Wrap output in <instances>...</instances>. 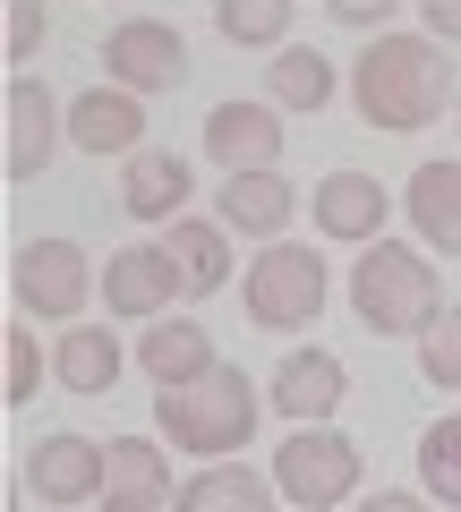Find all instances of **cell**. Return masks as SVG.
Returning a JSON list of instances; mask_svg holds the SVG:
<instances>
[{
    "label": "cell",
    "instance_id": "cell-1",
    "mask_svg": "<svg viewBox=\"0 0 461 512\" xmlns=\"http://www.w3.org/2000/svg\"><path fill=\"white\" fill-rule=\"evenodd\" d=\"M351 103L368 128L385 137H410V128L444 120V52L436 35H376L368 60L351 69Z\"/></svg>",
    "mask_w": 461,
    "mask_h": 512
},
{
    "label": "cell",
    "instance_id": "cell-2",
    "mask_svg": "<svg viewBox=\"0 0 461 512\" xmlns=\"http://www.w3.org/2000/svg\"><path fill=\"white\" fill-rule=\"evenodd\" d=\"M154 419H163V436L180 444V453H205V461H222V453H240L248 436H257V384L240 376V367H205V376H188V384H154Z\"/></svg>",
    "mask_w": 461,
    "mask_h": 512
},
{
    "label": "cell",
    "instance_id": "cell-3",
    "mask_svg": "<svg viewBox=\"0 0 461 512\" xmlns=\"http://www.w3.org/2000/svg\"><path fill=\"white\" fill-rule=\"evenodd\" d=\"M351 308L368 333H427V316L444 308L436 274H427L419 248H393V239H368V256L351 265Z\"/></svg>",
    "mask_w": 461,
    "mask_h": 512
},
{
    "label": "cell",
    "instance_id": "cell-4",
    "mask_svg": "<svg viewBox=\"0 0 461 512\" xmlns=\"http://www.w3.org/2000/svg\"><path fill=\"white\" fill-rule=\"evenodd\" d=\"M274 487H282V504H299V512L351 504L359 495V444L333 436L325 419H299L291 436H282V453H274Z\"/></svg>",
    "mask_w": 461,
    "mask_h": 512
},
{
    "label": "cell",
    "instance_id": "cell-5",
    "mask_svg": "<svg viewBox=\"0 0 461 512\" xmlns=\"http://www.w3.org/2000/svg\"><path fill=\"white\" fill-rule=\"evenodd\" d=\"M240 299H248V325H265V333L316 325V308H325V256H316V248H291V239H274V248L248 265Z\"/></svg>",
    "mask_w": 461,
    "mask_h": 512
},
{
    "label": "cell",
    "instance_id": "cell-6",
    "mask_svg": "<svg viewBox=\"0 0 461 512\" xmlns=\"http://www.w3.org/2000/svg\"><path fill=\"white\" fill-rule=\"evenodd\" d=\"M9 291H18L26 316H77L86 291H94L86 248H77V239H26V248L9 256Z\"/></svg>",
    "mask_w": 461,
    "mask_h": 512
},
{
    "label": "cell",
    "instance_id": "cell-7",
    "mask_svg": "<svg viewBox=\"0 0 461 512\" xmlns=\"http://www.w3.org/2000/svg\"><path fill=\"white\" fill-rule=\"evenodd\" d=\"M103 69L129 94H163V86L188 77V43H180V26H163V18H129V26L103 35Z\"/></svg>",
    "mask_w": 461,
    "mask_h": 512
},
{
    "label": "cell",
    "instance_id": "cell-8",
    "mask_svg": "<svg viewBox=\"0 0 461 512\" xmlns=\"http://www.w3.org/2000/svg\"><path fill=\"white\" fill-rule=\"evenodd\" d=\"M0 120H9L0 171H9V180H43V163H52V146H60V103L43 94V77H9Z\"/></svg>",
    "mask_w": 461,
    "mask_h": 512
},
{
    "label": "cell",
    "instance_id": "cell-9",
    "mask_svg": "<svg viewBox=\"0 0 461 512\" xmlns=\"http://www.w3.org/2000/svg\"><path fill=\"white\" fill-rule=\"evenodd\" d=\"M103 504L111 512H171V504H180V495H171L163 444H146V436L103 444Z\"/></svg>",
    "mask_w": 461,
    "mask_h": 512
},
{
    "label": "cell",
    "instance_id": "cell-10",
    "mask_svg": "<svg viewBox=\"0 0 461 512\" xmlns=\"http://www.w3.org/2000/svg\"><path fill=\"white\" fill-rule=\"evenodd\" d=\"M26 487H35L43 504H94V495H103V444L43 436L35 453H26Z\"/></svg>",
    "mask_w": 461,
    "mask_h": 512
},
{
    "label": "cell",
    "instance_id": "cell-11",
    "mask_svg": "<svg viewBox=\"0 0 461 512\" xmlns=\"http://www.w3.org/2000/svg\"><path fill=\"white\" fill-rule=\"evenodd\" d=\"M342 393H351V376H342L333 350H291V359L274 367V384H265V402H274L282 419H333Z\"/></svg>",
    "mask_w": 461,
    "mask_h": 512
},
{
    "label": "cell",
    "instance_id": "cell-12",
    "mask_svg": "<svg viewBox=\"0 0 461 512\" xmlns=\"http://www.w3.org/2000/svg\"><path fill=\"white\" fill-rule=\"evenodd\" d=\"M308 205H316V231L359 239V248H368V239H385V214H393V197L368 180V171H325Z\"/></svg>",
    "mask_w": 461,
    "mask_h": 512
},
{
    "label": "cell",
    "instance_id": "cell-13",
    "mask_svg": "<svg viewBox=\"0 0 461 512\" xmlns=\"http://www.w3.org/2000/svg\"><path fill=\"white\" fill-rule=\"evenodd\" d=\"M205 154H214L222 171H274L282 120L265 103H214V120H205Z\"/></svg>",
    "mask_w": 461,
    "mask_h": 512
},
{
    "label": "cell",
    "instance_id": "cell-14",
    "mask_svg": "<svg viewBox=\"0 0 461 512\" xmlns=\"http://www.w3.org/2000/svg\"><path fill=\"white\" fill-rule=\"evenodd\" d=\"M171 291H180V265L163 248H120L103 265V308L111 316H163Z\"/></svg>",
    "mask_w": 461,
    "mask_h": 512
},
{
    "label": "cell",
    "instance_id": "cell-15",
    "mask_svg": "<svg viewBox=\"0 0 461 512\" xmlns=\"http://www.w3.org/2000/svg\"><path fill=\"white\" fill-rule=\"evenodd\" d=\"M137 137H146V111H137L129 86H94L69 103V146L86 154H137Z\"/></svg>",
    "mask_w": 461,
    "mask_h": 512
},
{
    "label": "cell",
    "instance_id": "cell-16",
    "mask_svg": "<svg viewBox=\"0 0 461 512\" xmlns=\"http://www.w3.org/2000/svg\"><path fill=\"white\" fill-rule=\"evenodd\" d=\"M120 205H129L137 222H180V205H188V163H180V154H163V146H137L129 171H120Z\"/></svg>",
    "mask_w": 461,
    "mask_h": 512
},
{
    "label": "cell",
    "instance_id": "cell-17",
    "mask_svg": "<svg viewBox=\"0 0 461 512\" xmlns=\"http://www.w3.org/2000/svg\"><path fill=\"white\" fill-rule=\"evenodd\" d=\"M402 205H410V222H419L427 248L461 256V163H419L410 188H402Z\"/></svg>",
    "mask_w": 461,
    "mask_h": 512
},
{
    "label": "cell",
    "instance_id": "cell-18",
    "mask_svg": "<svg viewBox=\"0 0 461 512\" xmlns=\"http://www.w3.org/2000/svg\"><path fill=\"white\" fill-rule=\"evenodd\" d=\"M222 222H231V231H248V239H274L282 222H291V180H282V171H231V180H222Z\"/></svg>",
    "mask_w": 461,
    "mask_h": 512
},
{
    "label": "cell",
    "instance_id": "cell-19",
    "mask_svg": "<svg viewBox=\"0 0 461 512\" xmlns=\"http://www.w3.org/2000/svg\"><path fill=\"white\" fill-rule=\"evenodd\" d=\"M214 359H222L214 333L188 325V316H163V325H146V342H137V367H146L154 384H188V376H205Z\"/></svg>",
    "mask_w": 461,
    "mask_h": 512
},
{
    "label": "cell",
    "instance_id": "cell-20",
    "mask_svg": "<svg viewBox=\"0 0 461 512\" xmlns=\"http://www.w3.org/2000/svg\"><path fill=\"white\" fill-rule=\"evenodd\" d=\"M231 222H171V239H163V256L180 265V291L188 299H205V291H222L231 282Z\"/></svg>",
    "mask_w": 461,
    "mask_h": 512
},
{
    "label": "cell",
    "instance_id": "cell-21",
    "mask_svg": "<svg viewBox=\"0 0 461 512\" xmlns=\"http://www.w3.org/2000/svg\"><path fill=\"white\" fill-rule=\"evenodd\" d=\"M120 367H129V350L111 342L103 325L60 333V350H52V376L69 384V393H111V384H120Z\"/></svg>",
    "mask_w": 461,
    "mask_h": 512
},
{
    "label": "cell",
    "instance_id": "cell-22",
    "mask_svg": "<svg viewBox=\"0 0 461 512\" xmlns=\"http://www.w3.org/2000/svg\"><path fill=\"white\" fill-rule=\"evenodd\" d=\"M274 495H282L274 478L231 470V461H222V470H205V478H188V487H180V512H265Z\"/></svg>",
    "mask_w": 461,
    "mask_h": 512
},
{
    "label": "cell",
    "instance_id": "cell-23",
    "mask_svg": "<svg viewBox=\"0 0 461 512\" xmlns=\"http://www.w3.org/2000/svg\"><path fill=\"white\" fill-rule=\"evenodd\" d=\"M265 77H274V103H291V111H325L333 103V60L308 52V43H282Z\"/></svg>",
    "mask_w": 461,
    "mask_h": 512
},
{
    "label": "cell",
    "instance_id": "cell-24",
    "mask_svg": "<svg viewBox=\"0 0 461 512\" xmlns=\"http://www.w3.org/2000/svg\"><path fill=\"white\" fill-rule=\"evenodd\" d=\"M419 495L427 504H461V410L419 436Z\"/></svg>",
    "mask_w": 461,
    "mask_h": 512
},
{
    "label": "cell",
    "instance_id": "cell-25",
    "mask_svg": "<svg viewBox=\"0 0 461 512\" xmlns=\"http://www.w3.org/2000/svg\"><path fill=\"white\" fill-rule=\"evenodd\" d=\"M419 376L436 393H461V308H436L419 333Z\"/></svg>",
    "mask_w": 461,
    "mask_h": 512
},
{
    "label": "cell",
    "instance_id": "cell-26",
    "mask_svg": "<svg viewBox=\"0 0 461 512\" xmlns=\"http://www.w3.org/2000/svg\"><path fill=\"white\" fill-rule=\"evenodd\" d=\"M214 26L231 43H282L291 35V0H214Z\"/></svg>",
    "mask_w": 461,
    "mask_h": 512
},
{
    "label": "cell",
    "instance_id": "cell-27",
    "mask_svg": "<svg viewBox=\"0 0 461 512\" xmlns=\"http://www.w3.org/2000/svg\"><path fill=\"white\" fill-rule=\"evenodd\" d=\"M35 376H43L35 333H26V325H9V333H0V402H9V410H26V402H35Z\"/></svg>",
    "mask_w": 461,
    "mask_h": 512
},
{
    "label": "cell",
    "instance_id": "cell-28",
    "mask_svg": "<svg viewBox=\"0 0 461 512\" xmlns=\"http://www.w3.org/2000/svg\"><path fill=\"white\" fill-rule=\"evenodd\" d=\"M35 43H43V0H9V69L35 60Z\"/></svg>",
    "mask_w": 461,
    "mask_h": 512
},
{
    "label": "cell",
    "instance_id": "cell-29",
    "mask_svg": "<svg viewBox=\"0 0 461 512\" xmlns=\"http://www.w3.org/2000/svg\"><path fill=\"white\" fill-rule=\"evenodd\" d=\"M427 35H436V43H461V0H427Z\"/></svg>",
    "mask_w": 461,
    "mask_h": 512
},
{
    "label": "cell",
    "instance_id": "cell-30",
    "mask_svg": "<svg viewBox=\"0 0 461 512\" xmlns=\"http://www.w3.org/2000/svg\"><path fill=\"white\" fill-rule=\"evenodd\" d=\"M385 9H393V0H333V18H342V26H385Z\"/></svg>",
    "mask_w": 461,
    "mask_h": 512
}]
</instances>
